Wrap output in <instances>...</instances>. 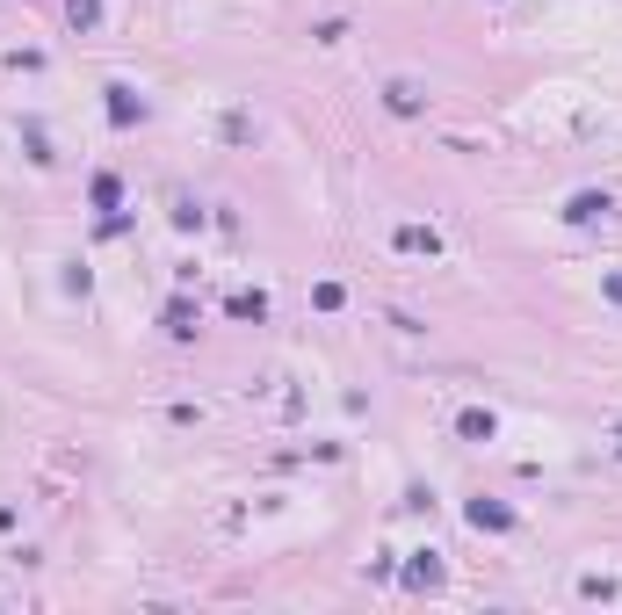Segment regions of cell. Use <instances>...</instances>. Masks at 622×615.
<instances>
[{
    "label": "cell",
    "instance_id": "cell-8",
    "mask_svg": "<svg viewBox=\"0 0 622 615\" xmlns=\"http://www.w3.org/2000/svg\"><path fill=\"white\" fill-rule=\"evenodd\" d=\"M225 312H232V319H268V297H261V290H232Z\"/></svg>",
    "mask_w": 622,
    "mask_h": 615
},
{
    "label": "cell",
    "instance_id": "cell-2",
    "mask_svg": "<svg viewBox=\"0 0 622 615\" xmlns=\"http://www.w3.org/2000/svg\"><path fill=\"white\" fill-rule=\"evenodd\" d=\"M384 109L391 116H420L427 109V87L420 80H384Z\"/></svg>",
    "mask_w": 622,
    "mask_h": 615
},
{
    "label": "cell",
    "instance_id": "cell-11",
    "mask_svg": "<svg viewBox=\"0 0 622 615\" xmlns=\"http://www.w3.org/2000/svg\"><path fill=\"white\" fill-rule=\"evenodd\" d=\"M601 297H608V304H622V268H608V275H601Z\"/></svg>",
    "mask_w": 622,
    "mask_h": 615
},
{
    "label": "cell",
    "instance_id": "cell-9",
    "mask_svg": "<svg viewBox=\"0 0 622 615\" xmlns=\"http://www.w3.org/2000/svg\"><path fill=\"white\" fill-rule=\"evenodd\" d=\"M167 333H174V341H189V333H196V312H189V304H181V297L167 304Z\"/></svg>",
    "mask_w": 622,
    "mask_h": 615
},
{
    "label": "cell",
    "instance_id": "cell-10",
    "mask_svg": "<svg viewBox=\"0 0 622 615\" xmlns=\"http://www.w3.org/2000/svg\"><path fill=\"white\" fill-rule=\"evenodd\" d=\"M66 22L73 29H95L102 22V0H66Z\"/></svg>",
    "mask_w": 622,
    "mask_h": 615
},
{
    "label": "cell",
    "instance_id": "cell-1",
    "mask_svg": "<svg viewBox=\"0 0 622 615\" xmlns=\"http://www.w3.org/2000/svg\"><path fill=\"white\" fill-rule=\"evenodd\" d=\"M608 210H615L608 189H579V196L565 203V225H608Z\"/></svg>",
    "mask_w": 622,
    "mask_h": 615
},
{
    "label": "cell",
    "instance_id": "cell-3",
    "mask_svg": "<svg viewBox=\"0 0 622 615\" xmlns=\"http://www.w3.org/2000/svg\"><path fill=\"white\" fill-rule=\"evenodd\" d=\"M391 246H398V254H427L434 261V254H442V232H434V225H398Z\"/></svg>",
    "mask_w": 622,
    "mask_h": 615
},
{
    "label": "cell",
    "instance_id": "cell-6",
    "mask_svg": "<svg viewBox=\"0 0 622 615\" xmlns=\"http://www.w3.org/2000/svg\"><path fill=\"white\" fill-rule=\"evenodd\" d=\"M492 427H500V420H492L485 406H463V413H456V435H463V442H492Z\"/></svg>",
    "mask_w": 622,
    "mask_h": 615
},
{
    "label": "cell",
    "instance_id": "cell-5",
    "mask_svg": "<svg viewBox=\"0 0 622 615\" xmlns=\"http://www.w3.org/2000/svg\"><path fill=\"white\" fill-rule=\"evenodd\" d=\"M109 123H116V131H131V123H145V102H138V95H131L123 80L109 87Z\"/></svg>",
    "mask_w": 622,
    "mask_h": 615
},
{
    "label": "cell",
    "instance_id": "cell-4",
    "mask_svg": "<svg viewBox=\"0 0 622 615\" xmlns=\"http://www.w3.org/2000/svg\"><path fill=\"white\" fill-rule=\"evenodd\" d=\"M463 514H471V529H492V536H507L514 521H521V514H514V507H500V500H471Z\"/></svg>",
    "mask_w": 622,
    "mask_h": 615
},
{
    "label": "cell",
    "instance_id": "cell-12",
    "mask_svg": "<svg viewBox=\"0 0 622 615\" xmlns=\"http://www.w3.org/2000/svg\"><path fill=\"white\" fill-rule=\"evenodd\" d=\"M615 449H622V427H615Z\"/></svg>",
    "mask_w": 622,
    "mask_h": 615
},
{
    "label": "cell",
    "instance_id": "cell-7",
    "mask_svg": "<svg viewBox=\"0 0 622 615\" xmlns=\"http://www.w3.org/2000/svg\"><path fill=\"white\" fill-rule=\"evenodd\" d=\"M406 587H442V550H420L406 565Z\"/></svg>",
    "mask_w": 622,
    "mask_h": 615
}]
</instances>
